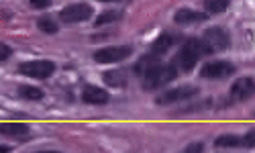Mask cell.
Listing matches in <instances>:
<instances>
[{
  "mask_svg": "<svg viewBox=\"0 0 255 153\" xmlns=\"http://www.w3.org/2000/svg\"><path fill=\"white\" fill-rule=\"evenodd\" d=\"M176 76H178L176 65H172V63H155L143 74V88L145 90L161 88V86H165L167 82L176 80Z\"/></svg>",
  "mask_w": 255,
  "mask_h": 153,
  "instance_id": "6da1fadb",
  "label": "cell"
},
{
  "mask_svg": "<svg viewBox=\"0 0 255 153\" xmlns=\"http://www.w3.org/2000/svg\"><path fill=\"white\" fill-rule=\"evenodd\" d=\"M202 55H206V47H204L202 39H188V41L184 43V47L178 51L174 63H178V68H180L182 72H192L194 65H196V61H198Z\"/></svg>",
  "mask_w": 255,
  "mask_h": 153,
  "instance_id": "7a4b0ae2",
  "label": "cell"
},
{
  "mask_svg": "<svg viewBox=\"0 0 255 153\" xmlns=\"http://www.w3.org/2000/svg\"><path fill=\"white\" fill-rule=\"evenodd\" d=\"M20 74H25L29 78H35V80H47L53 76L55 72V63L49 61V59H35V61H25L18 65Z\"/></svg>",
  "mask_w": 255,
  "mask_h": 153,
  "instance_id": "3957f363",
  "label": "cell"
},
{
  "mask_svg": "<svg viewBox=\"0 0 255 153\" xmlns=\"http://www.w3.org/2000/svg\"><path fill=\"white\" fill-rule=\"evenodd\" d=\"M202 43L206 47V53L212 51H225L231 45V37L223 27H210L202 35Z\"/></svg>",
  "mask_w": 255,
  "mask_h": 153,
  "instance_id": "277c9868",
  "label": "cell"
},
{
  "mask_svg": "<svg viewBox=\"0 0 255 153\" xmlns=\"http://www.w3.org/2000/svg\"><path fill=\"white\" fill-rule=\"evenodd\" d=\"M131 53H133L131 45L104 47V49H98L94 53V61H98V63H119V61H125L127 57H131Z\"/></svg>",
  "mask_w": 255,
  "mask_h": 153,
  "instance_id": "5b68a950",
  "label": "cell"
},
{
  "mask_svg": "<svg viewBox=\"0 0 255 153\" xmlns=\"http://www.w3.org/2000/svg\"><path fill=\"white\" fill-rule=\"evenodd\" d=\"M235 74V65H233L231 61H208L202 65V70H200V76L202 78H208V80H225L229 76Z\"/></svg>",
  "mask_w": 255,
  "mask_h": 153,
  "instance_id": "8992f818",
  "label": "cell"
},
{
  "mask_svg": "<svg viewBox=\"0 0 255 153\" xmlns=\"http://www.w3.org/2000/svg\"><path fill=\"white\" fill-rule=\"evenodd\" d=\"M94 14L92 6L90 4H84V2H78V4H70L66 8H61L59 16L63 23H84V20H88L90 16Z\"/></svg>",
  "mask_w": 255,
  "mask_h": 153,
  "instance_id": "52a82bcc",
  "label": "cell"
},
{
  "mask_svg": "<svg viewBox=\"0 0 255 153\" xmlns=\"http://www.w3.org/2000/svg\"><path fill=\"white\" fill-rule=\"evenodd\" d=\"M198 94V88L196 86H180V88H174V90H167L163 92L159 98H157V104H172V102H182V100H188V98H194Z\"/></svg>",
  "mask_w": 255,
  "mask_h": 153,
  "instance_id": "ba28073f",
  "label": "cell"
},
{
  "mask_svg": "<svg viewBox=\"0 0 255 153\" xmlns=\"http://www.w3.org/2000/svg\"><path fill=\"white\" fill-rule=\"evenodd\" d=\"M255 94V80L253 78H241L231 86V98L233 100H247Z\"/></svg>",
  "mask_w": 255,
  "mask_h": 153,
  "instance_id": "9c48e42d",
  "label": "cell"
},
{
  "mask_svg": "<svg viewBox=\"0 0 255 153\" xmlns=\"http://www.w3.org/2000/svg\"><path fill=\"white\" fill-rule=\"evenodd\" d=\"M109 92H106L104 88H98V86H92V84H88V86H84V90H82V100L86 102V104H106L109 102Z\"/></svg>",
  "mask_w": 255,
  "mask_h": 153,
  "instance_id": "30bf717a",
  "label": "cell"
},
{
  "mask_svg": "<svg viewBox=\"0 0 255 153\" xmlns=\"http://www.w3.org/2000/svg\"><path fill=\"white\" fill-rule=\"evenodd\" d=\"M208 16L204 12H198V10H192V8H180L176 14H174V20L178 25H196V23H202Z\"/></svg>",
  "mask_w": 255,
  "mask_h": 153,
  "instance_id": "8fae6325",
  "label": "cell"
},
{
  "mask_svg": "<svg viewBox=\"0 0 255 153\" xmlns=\"http://www.w3.org/2000/svg\"><path fill=\"white\" fill-rule=\"evenodd\" d=\"M172 43H174V37L172 35H169V33H161L155 41H153V45H151V53L153 55H163L169 47H172Z\"/></svg>",
  "mask_w": 255,
  "mask_h": 153,
  "instance_id": "7c38bea8",
  "label": "cell"
},
{
  "mask_svg": "<svg viewBox=\"0 0 255 153\" xmlns=\"http://www.w3.org/2000/svg\"><path fill=\"white\" fill-rule=\"evenodd\" d=\"M104 82L113 86V88H123V86L127 84V72L123 70H111L104 74Z\"/></svg>",
  "mask_w": 255,
  "mask_h": 153,
  "instance_id": "4fadbf2b",
  "label": "cell"
},
{
  "mask_svg": "<svg viewBox=\"0 0 255 153\" xmlns=\"http://www.w3.org/2000/svg\"><path fill=\"white\" fill-rule=\"evenodd\" d=\"M0 133H4V135H27L29 125H25V123H0Z\"/></svg>",
  "mask_w": 255,
  "mask_h": 153,
  "instance_id": "5bb4252c",
  "label": "cell"
},
{
  "mask_svg": "<svg viewBox=\"0 0 255 153\" xmlns=\"http://www.w3.org/2000/svg\"><path fill=\"white\" fill-rule=\"evenodd\" d=\"M18 96L25 98V100H41V98L45 96V92L41 90V88H37V86L23 84V86H18Z\"/></svg>",
  "mask_w": 255,
  "mask_h": 153,
  "instance_id": "9a60e30c",
  "label": "cell"
},
{
  "mask_svg": "<svg viewBox=\"0 0 255 153\" xmlns=\"http://www.w3.org/2000/svg\"><path fill=\"white\" fill-rule=\"evenodd\" d=\"M239 145H243V137H237V135H221L215 141V147H219V149H231V147H239Z\"/></svg>",
  "mask_w": 255,
  "mask_h": 153,
  "instance_id": "2e32d148",
  "label": "cell"
},
{
  "mask_svg": "<svg viewBox=\"0 0 255 153\" xmlns=\"http://www.w3.org/2000/svg\"><path fill=\"white\" fill-rule=\"evenodd\" d=\"M37 27H39L41 33H47V35H53V33H57V29H59V25L55 23L51 16H41V18L37 20Z\"/></svg>",
  "mask_w": 255,
  "mask_h": 153,
  "instance_id": "e0dca14e",
  "label": "cell"
},
{
  "mask_svg": "<svg viewBox=\"0 0 255 153\" xmlns=\"http://www.w3.org/2000/svg\"><path fill=\"white\" fill-rule=\"evenodd\" d=\"M204 8L210 14H219L229 8V0H204Z\"/></svg>",
  "mask_w": 255,
  "mask_h": 153,
  "instance_id": "ac0fdd59",
  "label": "cell"
},
{
  "mask_svg": "<svg viewBox=\"0 0 255 153\" xmlns=\"http://www.w3.org/2000/svg\"><path fill=\"white\" fill-rule=\"evenodd\" d=\"M121 16V12H115V10H106V12H102L98 18H96V27H100V25H104V23H113V20H117Z\"/></svg>",
  "mask_w": 255,
  "mask_h": 153,
  "instance_id": "d6986e66",
  "label": "cell"
},
{
  "mask_svg": "<svg viewBox=\"0 0 255 153\" xmlns=\"http://www.w3.org/2000/svg\"><path fill=\"white\" fill-rule=\"evenodd\" d=\"M10 55H12V49L6 45V43H0V63L10 59Z\"/></svg>",
  "mask_w": 255,
  "mask_h": 153,
  "instance_id": "ffe728a7",
  "label": "cell"
},
{
  "mask_svg": "<svg viewBox=\"0 0 255 153\" xmlns=\"http://www.w3.org/2000/svg\"><path fill=\"white\" fill-rule=\"evenodd\" d=\"M243 145H245V147L255 149V129H253V131H249V133L243 137Z\"/></svg>",
  "mask_w": 255,
  "mask_h": 153,
  "instance_id": "44dd1931",
  "label": "cell"
},
{
  "mask_svg": "<svg viewBox=\"0 0 255 153\" xmlns=\"http://www.w3.org/2000/svg\"><path fill=\"white\" fill-rule=\"evenodd\" d=\"M33 8H49L51 6V0H29Z\"/></svg>",
  "mask_w": 255,
  "mask_h": 153,
  "instance_id": "7402d4cb",
  "label": "cell"
},
{
  "mask_svg": "<svg viewBox=\"0 0 255 153\" xmlns=\"http://www.w3.org/2000/svg\"><path fill=\"white\" fill-rule=\"evenodd\" d=\"M204 149V145L198 141V143H190L188 147H186V153H194V151H202Z\"/></svg>",
  "mask_w": 255,
  "mask_h": 153,
  "instance_id": "603a6c76",
  "label": "cell"
},
{
  "mask_svg": "<svg viewBox=\"0 0 255 153\" xmlns=\"http://www.w3.org/2000/svg\"><path fill=\"white\" fill-rule=\"evenodd\" d=\"M8 151H10L8 145H0V153H8Z\"/></svg>",
  "mask_w": 255,
  "mask_h": 153,
  "instance_id": "cb8c5ba5",
  "label": "cell"
},
{
  "mask_svg": "<svg viewBox=\"0 0 255 153\" xmlns=\"http://www.w3.org/2000/svg\"><path fill=\"white\" fill-rule=\"evenodd\" d=\"M100 2H117V0H100Z\"/></svg>",
  "mask_w": 255,
  "mask_h": 153,
  "instance_id": "d4e9b609",
  "label": "cell"
}]
</instances>
